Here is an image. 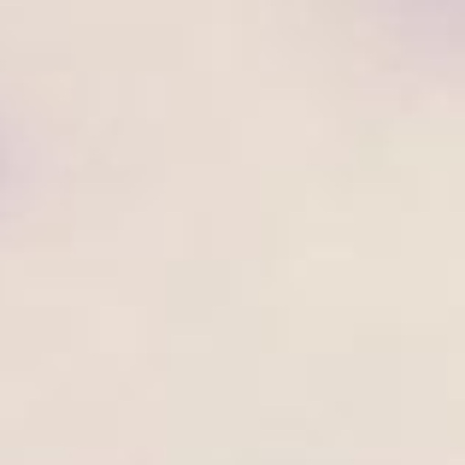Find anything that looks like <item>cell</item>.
I'll list each match as a JSON object with an SVG mask.
<instances>
[{
    "mask_svg": "<svg viewBox=\"0 0 465 465\" xmlns=\"http://www.w3.org/2000/svg\"><path fill=\"white\" fill-rule=\"evenodd\" d=\"M448 6H460V18H465V0H448Z\"/></svg>",
    "mask_w": 465,
    "mask_h": 465,
    "instance_id": "6da1fadb",
    "label": "cell"
}]
</instances>
